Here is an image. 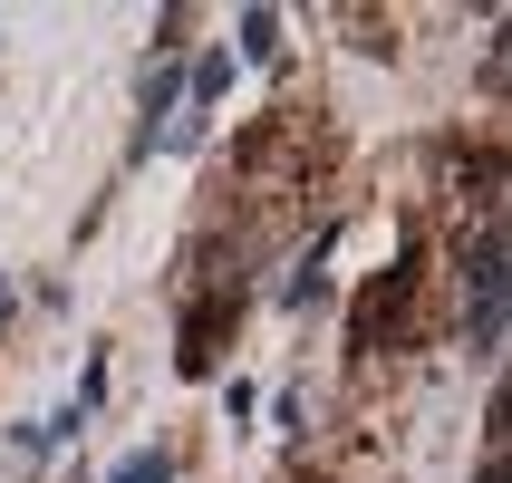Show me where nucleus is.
Masks as SVG:
<instances>
[{"instance_id": "1", "label": "nucleus", "mask_w": 512, "mask_h": 483, "mask_svg": "<svg viewBox=\"0 0 512 483\" xmlns=\"http://www.w3.org/2000/svg\"><path fill=\"white\" fill-rule=\"evenodd\" d=\"M503 213L474 232V261H464V348L474 358H503V329H512V271H503Z\"/></svg>"}, {"instance_id": "2", "label": "nucleus", "mask_w": 512, "mask_h": 483, "mask_svg": "<svg viewBox=\"0 0 512 483\" xmlns=\"http://www.w3.org/2000/svg\"><path fill=\"white\" fill-rule=\"evenodd\" d=\"M242 319V290H213V300H194L184 310V339H174V368L184 377H213V358H223V329Z\"/></svg>"}, {"instance_id": "3", "label": "nucleus", "mask_w": 512, "mask_h": 483, "mask_svg": "<svg viewBox=\"0 0 512 483\" xmlns=\"http://www.w3.org/2000/svg\"><path fill=\"white\" fill-rule=\"evenodd\" d=\"M232 39H242V58H252V68H271V58H281V10H242V20H232Z\"/></svg>"}, {"instance_id": "4", "label": "nucleus", "mask_w": 512, "mask_h": 483, "mask_svg": "<svg viewBox=\"0 0 512 483\" xmlns=\"http://www.w3.org/2000/svg\"><path fill=\"white\" fill-rule=\"evenodd\" d=\"M107 483H174V455H165V445H136V455L116 464Z\"/></svg>"}, {"instance_id": "5", "label": "nucleus", "mask_w": 512, "mask_h": 483, "mask_svg": "<svg viewBox=\"0 0 512 483\" xmlns=\"http://www.w3.org/2000/svg\"><path fill=\"white\" fill-rule=\"evenodd\" d=\"M310 300H329V271H319V252H310V261H300V271L281 281V310H310Z\"/></svg>"}, {"instance_id": "6", "label": "nucleus", "mask_w": 512, "mask_h": 483, "mask_svg": "<svg viewBox=\"0 0 512 483\" xmlns=\"http://www.w3.org/2000/svg\"><path fill=\"white\" fill-rule=\"evenodd\" d=\"M184 87H194V107H213V97L232 87V58H223V49H213V58H194V78H184Z\"/></svg>"}, {"instance_id": "7", "label": "nucleus", "mask_w": 512, "mask_h": 483, "mask_svg": "<svg viewBox=\"0 0 512 483\" xmlns=\"http://www.w3.org/2000/svg\"><path fill=\"white\" fill-rule=\"evenodd\" d=\"M474 483H512V474H503V445H493V455H484V474H474Z\"/></svg>"}, {"instance_id": "8", "label": "nucleus", "mask_w": 512, "mask_h": 483, "mask_svg": "<svg viewBox=\"0 0 512 483\" xmlns=\"http://www.w3.org/2000/svg\"><path fill=\"white\" fill-rule=\"evenodd\" d=\"M0 319H10V281H0Z\"/></svg>"}]
</instances>
